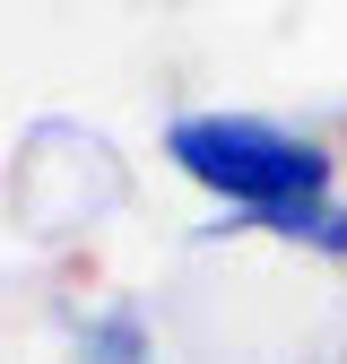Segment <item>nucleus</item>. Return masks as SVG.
Listing matches in <instances>:
<instances>
[{
	"mask_svg": "<svg viewBox=\"0 0 347 364\" xmlns=\"http://www.w3.org/2000/svg\"><path fill=\"white\" fill-rule=\"evenodd\" d=\"M174 165H183L191 182H208V191H226L235 208L269 217V208H304L330 191V156L313 139H295V130L278 122H243V113H191L174 122Z\"/></svg>",
	"mask_w": 347,
	"mask_h": 364,
	"instance_id": "obj_1",
	"label": "nucleus"
},
{
	"mask_svg": "<svg viewBox=\"0 0 347 364\" xmlns=\"http://www.w3.org/2000/svg\"><path fill=\"white\" fill-rule=\"evenodd\" d=\"M260 225H269V235H295V243H321V252H347V208H330V200H304V208H269Z\"/></svg>",
	"mask_w": 347,
	"mask_h": 364,
	"instance_id": "obj_2",
	"label": "nucleus"
},
{
	"mask_svg": "<svg viewBox=\"0 0 347 364\" xmlns=\"http://www.w3.org/2000/svg\"><path fill=\"white\" fill-rule=\"evenodd\" d=\"M87 364H148V338H139V321H130V312L96 321V330H87Z\"/></svg>",
	"mask_w": 347,
	"mask_h": 364,
	"instance_id": "obj_3",
	"label": "nucleus"
}]
</instances>
